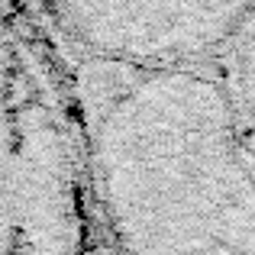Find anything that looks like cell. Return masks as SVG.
I'll return each instance as SVG.
<instances>
[{"mask_svg":"<svg viewBox=\"0 0 255 255\" xmlns=\"http://www.w3.org/2000/svg\"><path fill=\"white\" fill-rule=\"evenodd\" d=\"M81 200L68 136L0 19V255H75Z\"/></svg>","mask_w":255,"mask_h":255,"instance_id":"obj_2","label":"cell"},{"mask_svg":"<svg viewBox=\"0 0 255 255\" xmlns=\"http://www.w3.org/2000/svg\"><path fill=\"white\" fill-rule=\"evenodd\" d=\"M91 100V178L117 255H255V165L226 84L123 68Z\"/></svg>","mask_w":255,"mask_h":255,"instance_id":"obj_1","label":"cell"},{"mask_svg":"<svg viewBox=\"0 0 255 255\" xmlns=\"http://www.w3.org/2000/svg\"><path fill=\"white\" fill-rule=\"evenodd\" d=\"M230 100L236 113L239 136L246 142L252 165H255V26H246L236 39V55H233V75H230Z\"/></svg>","mask_w":255,"mask_h":255,"instance_id":"obj_4","label":"cell"},{"mask_svg":"<svg viewBox=\"0 0 255 255\" xmlns=\"http://www.w3.org/2000/svg\"><path fill=\"white\" fill-rule=\"evenodd\" d=\"M100 65L171 68L236 42L255 0H49Z\"/></svg>","mask_w":255,"mask_h":255,"instance_id":"obj_3","label":"cell"}]
</instances>
